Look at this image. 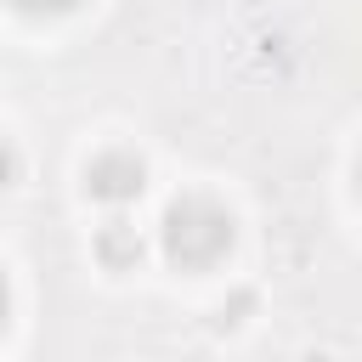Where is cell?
Segmentation results:
<instances>
[{
	"label": "cell",
	"instance_id": "cell-7",
	"mask_svg": "<svg viewBox=\"0 0 362 362\" xmlns=\"http://www.w3.org/2000/svg\"><path fill=\"white\" fill-rule=\"evenodd\" d=\"M356 192H362V158H356Z\"/></svg>",
	"mask_w": 362,
	"mask_h": 362
},
{
	"label": "cell",
	"instance_id": "cell-6",
	"mask_svg": "<svg viewBox=\"0 0 362 362\" xmlns=\"http://www.w3.org/2000/svg\"><path fill=\"white\" fill-rule=\"evenodd\" d=\"M6 311H11V294H6V272H0V328H6Z\"/></svg>",
	"mask_w": 362,
	"mask_h": 362
},
{
	"label": "cell",
	"instance_id": "cell-3",
	"mask_svg": "<svg viewBox=\"0 0 362 362\" xmlns=\"http://www.w3.org/2000/svg\"><path fill=\"white\" fill-rule=\"evenodd\" d=\"M96 260H102L107 272L136 266V260H141V238H136V226H124V221L102 226V232H96Z\"/></svg>",
	"mask_w": 362,
	"mask_h": 362
},
{
	"label": "cell",
	"instance_id": "cell-1",
	"mask_svg": "<svg viewBox=\"0 0 362 362\" xmlns=\"http://www.w3.org/2000/svg\"><path fill=\"white\" fill-rule=\"evenodd\" d=\"M232 238H238L232 209L215 204V198H204V192L175 198V204L164 209V221H158V249H164L170 266H181V272H209L215 260H226Z\"/></svg>",
	"mask_w": 362,
	"mask_h": 362
},
{
	"label": "cell",
	"instance_id": "cell-2",
	"mask_svg": "<svg viewBox=\"0 0 362 362\" xmlns=\"http://www.w3.org/2000/svg\"><path fill=\"white\" fill-rule=\"evenodd\" d=\"M141 187H147V164L136 153L113 147V153H96L85 164V192L96 204H130V198H141Z\"/></svg>",
	"mask_w": 362,
	"mask_h": 362
},
{
	"label": "cell",
	"instance_id": "cell-4",
	"mask_svg": "<svg viewBox=\"0 0 362 362\" xmlns=\"http://www.w3.org/2000/svg\"><path fill=\"white\" fill-rule=\"evenodd\" d=\"M17 11H28V17H57V11H74L79 0H11Z\"/></svg>",
	"mask_w": 362,
	"mask_h": 362
},
{
	"label": "cell",
	"instance_id": "cell-5",
	"mask_svg": "<svg viewBox=\"0 0 362 362\" xmlns=\"http://www.w3.org/2000/svg\"><path fill=\"white\" fill-rule=\"evenodd\" d=\"M11 181H17V147H11V141H0V192H6Z\"/></svg>",
	"mask_w": 362,
	"mask_h": 362
}]
</instances>
